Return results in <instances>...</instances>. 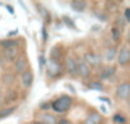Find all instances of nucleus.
Instances as JSON below:
<instances>
[{
  "label": "nucleus",
  "instance_id": "5",
  "mask_svg": "<svg viewBox=\"0 0 130 124\" xmlns=\"http://www.w3.org/2000/svg\"><path fill=\"white\" fill-rule=\"evenodd\" d=\"M117 63L121 67H125L130 63V49L127 46H122L120 51L117 52Z\"/></svg>",
  "mask_w": 130,
  "mask_h": 124
},
{
  "label": "nucleus",
  "instance_id": "36",
  "mask_svg": "<svg viewBox=\"0 0 130 124\" xmlns=\"http://www.w3.org/2000/svg\"><path fill=\"white\" fill-rule=\"evenodd\" d=\"M0 99H2V90H0Z\"/></svg>",
  "mask_w": 130,
  "mask_h": 124
},
{
  "label": "nucleus",
  "instance_id": "1",
  "mask_svg": "<svg viewBox=\"0 0 130 124\" xmlns=\"http://www.w3.org/2000/svg\"><path fill=\"white\" fill-rule=\"evenodd\" d=\"M72 105H73V99L69 95H61L60 97H57L56 100L52 101L51 109L57 114H64V113L69 111Z\"/></svg>",
  "mask_w": 130,
  "mask_h": 124
},
{
  "label": "nucleus",
  "instance_id": "20",
  "mask_svg": "<svg viewBox=\"0 0 130 124\" xmlns=\"http://www.w3.org/2000/svg\"><path fill=\"white\" fill-rule=\"evenodd\" d=\"M111 35H112L113 41H119V38H120V36H121V30L115 26V27L111 30Z\"/></svg>",
  "mask_w": 130,
  "mask_h": 124
},
{
  "label": "nucleus",
  "instance_id": "26",
  "mask_svg": "<svg viewBox=\"0 0 130 124\" xmlns=\"http://www.w3.org/2000/svg\"><path fill=\"white\" fill-rule=\"evenodd\" d=\"M9 93H10V96H9V97H7L5 102H9V101H14V100H15V97H17V93H15V92H13V91H9Z\"/></svg>",
  "mask_w": 130,
  "mask_h": 124
},
{
  "label": "nucleus",
  "instance_id": "33",
  "mask_svg": "<svg viewBox=\"0 0 130 124\" xmlns=\"http://www.w3.org/2000/svg\"><path fill=\"white\" fill-rule=\"evenodd\" d=\"M127 44H130V30H129V32H127Z\"/></svg>",
  "mask_w": 130,
  "mask_h": 124
},
{
  "label": "nucleus",
  "instance_id": "34",
  "mask_svg": "<svg viewBox=\"0 0 130 124\" xmlns=\"http://www.w3.org/2000/svg\"><path fill=\"white\" fill-rule=\"evenodd\" d=\"M32 124H45V123H42V121H38V120H35Z\"/></svg>",
  "mask_w": 130,
  "mask_h": 124
},
{
  "label": "nucleus",
  "instance_id": "14",
  "mask_svg": "<svg viewBox=\"0 0 130 124\" xmlns=\"http://www.w3.org/2000/svg\"><path fill=\"white\" fill-rule=\"evenodd\" d=\"M70 7L75 12H84L86 8H87V3L84 2V0H73V2L70 3Z\"/></svg>",
  "mask_w": 130,
  "mask_h": 124
},
{
  "label": "nucleus",
  "instance_id": "7",
  "mask_svg": "<svg viewBox=\"0 0 130 124\" xmlns=\"http://www.w3.org/2000/svg\"><path fill=\"white\" fill-rule=\"evenodd\" d=\"M14 71L18 74H22L26 71H28V61H27L26 56H23V55L18 56V59L14 61Z\"/></svg>",
  "mask_w": 130,
  "mask_h": 124
},
{
  "label": "nucleus",
  "instance_id": "3",
  "mask_svg": "<svg viewBox=\"0 0 130 124\" xmlns=\"http://www.w3.org/2000/svg\"><path fill=\"white\" fill-rule=\"evenodd\" d=\"M116 97L120 100H129L130 97V82H122L116 87Z\"/></svg>",
  "mask_w": 130,
  "mask_h": 124
},
{
  "label": "nucleus",
  "instance_id": "6",
  "mask_svg": "<svg viewBox=\"0 0 130 124\" xmlns=\"http://www.w3.org/2000/svg\"><path fill=\"white\" fill-rule=\"evenodd\" d=\"M64 68H65V71H67L70 76H73V77L79 76V74H78V65H77V60H75L74 58H72V56H68L67 59H65Z\"/></svg>",
  "mask_w": 130,
  "mask_h": 124
},
{
  "label": "nucleus",
  "instance_id": "27",
  "mask_svg": "<svg viewBox=\"0 0 130 124\" xmlns=\"http://www.w3.org/2000/svg\"><path fill=\"white\" fill-rule=\"evenodd\" d=\"M124 18L126 19V22L130 23V8H126L125 12H124Z\"/></svg>",
  "mask_w": 130,
  "mask_h": 124
},
{
  "label": "nucleus",
  "instance_id": "32",
  "mask_svg": "<svg viewBox=\"0 0 130 124\" xmlns=\"http://www.w3.org/2000/svg\"><path fill=\"white\" fill-rule=\"evenodd\" d=\"M98 100H102V101H105V102H107V104H110V105H111V101H110L107 97H100Z\"/></svg>",
  "mask_w": 130,
  "mask_h": 124
},
{
  "label": "nucleus",
  "instance_id": "9",
  "mask_svg": "<svg viewBox=\"0 0 130 124\" xmlns=\"http://www.w3.org/2000/svg\"><path fill=\"white\" fill-rule=\"evenodd\" d=\"M78 65V74L83 78H88L91 76V67L84 61V59H78L77 60Z\"/></svg>",
  "mask_w": 130,
  "mask_h": 124
},
{
  "label": "nucleus",
  "instance_id": "11",
  "mask_svg": "<svg viewBox=\"0 0 130 124\" xmlns=\"http://www.w3.org/2000/svg\"><path fill=\"white\" fill-rule=\"evenodd\" d=\"M21 82H22V86L24 88H29L33 83V73L29 69L26 71L24 73H22L21 74Z\"/></svg>",
  "mask_w": 130,
  "mask_h": 124
},
{
  "label": "nucleus",
  "instance_id": "10",
  "mask_svg": "<svg viewBox=\"0 0 130 124\" xmlns=\"http://www.w3.org/2000/svg\"><path fill=\"white\" fill-rule=\"evenodd\" d=\"M102 123H103V116L97 111H92L83 121V124H102Z\"/></svg>",
  "mask_w": 130,
  "mask_h": 124
},
{
  "label": "nucleus",
  "instance_id": "25",
  "mask_svg": "<svg viewBox=\"0 0 130 124\" xmlns=\"http://www.w3.org/2000/svg\"><path fill=\"white\" fill-rule=\"evenodd\" d=\"M38 60H40V68L41 69H43V65H46V59H45V56L43 55H40V58H38Z\"/></svg>",
  "mask_w": 130,
  "mask_h": 124
},
{
  "label": "nucleus",
  "instance_id": "4",
  "mask_svg": "<svg viewBox=\"0 0 130 124\" xmlns=\"http://www.w3.org/2000/svg\"><path fill=\"white\" fill-rule=\"evenodd\" d=\"M83 59L89 67H100L102 63V58L94 51H87Z\"/></svg>",
  "mask_w": 130,
  "mask_h": 124
},
{
  "label": "nucleus",
  "instance_id": "13",
  "mask_svg": "<svg viewBox=\"0 0 130 124\" xmlns=\"http://www.w3.org/2000/svg\"><path fill=\"white\" fill-rule=\"evenodd\" d=\"M62 59V50L60 46H54L50 51V60H54V61H59Z\"/></svg>",
  "mask_w": 130,
  "mask_h": 124
},
{
  "label": "nucleus",
  "instance_id": "17",
  "mask_svg": "<svg viewBox=\"0 0 130 124\" xmlns=\"http://www.w3.org/2000/svg\"><path fill=\"white\" fill-rule=\"evenodd\" d=\"M115 58H117V50L116 47H108L106 50V54H105V59L107 61H112Z\"/></svg>",
  "mask_w": 130,
  "mask_h": 124
},
{
  "label": "nucleus",
  "instance_id": "24",
  "mask_svg": "<svg viewBox=\"0 0 130 124\" xmlns=\"http://www.w3.org/2000/svg\"><path fill=\"white\" fill-rule=\"evenodd\" d=\"M62 21H64V23L67 24L68 27H70V28H75V24H74V22L69 18V17H64L62 18Z\"/></svg>",
  "mask_w": 130,
  "mask_h": 124
},
{
  "label": "nucleus",
  "instance_id": "28",
  "mask_svg": "<svg viewBox=\"0 0 130 124\" xmlns=\"http://www.w3.org/2000/svg\"><path fill=\"white\" fill-rule=\"evenodd\" d=\"M57 124H73V123H72L69 119H65V118H64V119H59V120H57Z\"/></svg>",
  "mask_w": 130,
  "mask_h": 124
},
{
  "label": "nucleus",
  "instance_id": "18",
  "mask_svg": "<svg viewBox=\"0 0 130 124\" xmlns=\"http://www.w3.org/2000/svg\"><path fill=\"white\" fill-rule=\"evenodd\" d=\"M113 74H115V68H106V69H103V72L101 74V79H107Z\"/></svg>",
  "mask_w": 130,
  "mask_h": 124
},
{
  "label": "nucleus",
  "instance_id": "30",
  "mask_svg": "<svg viewBox=\"0 0 130 124\" xmlns=\"http://www.w3.org/2000/svg\"><path fill=\"white\" fill-rule=\"evenodd\" d=\"M4 61H5V60H4V56H3V52H2V51H0V67H3V65H4Z\"/></svg>",
  "mask_w": 130,
  "mask_h": 124
},
{
  "label": "nucleus",
  "instance_id": "31",
  "mask_svg": "<svg viewBox=\"0 0 130 124\" xmlns=\"http://www.w3.org/2000/svg\"><path fill=\"white\" fill-rule=\"evenodd\" d=\"M7 9H8V12H9L10 14H14V9H13L12 5H7Z\"/></svg>",
  "mask_w": 130,
  "mask_h": 124
},
{
  "label": "nucleus",
  "instance_id": "16",
  "mask_svg": "<svg viewBox=\"0 0 130 124\" xmlns=\"http://www.w3.org/2000/svg\"><path fill=\"white\" fill-rule=\"evenodd\" d=\"M15 110H17V106H8L5 109H2V110H0V119H4V118L10 116Z\"/></svg>",
  "mask_w": 130,
  "mask_h": 124
},
{
  "label": "nucleus",
  "instance_id": "21",
  "mask_svg": "<svg viewBox=\"0 0 130 124\" xmlns=\"http://www.w3.org/2000/svg\"><path fill=\"white\" fill-rule=\"evenodd\" d=\"M3 82H4L7 86L13 85V83H14V76H13V74H5V76L3 77Z\"/></svg>",
  "mask_w": 130,
  "mask_h": 124
},
{
  "label": "nucleus",
  "instance_id": "22",
  "mask_svg": "<svg viewBox=\"0 0 130 124\" xmlns=\"http://www.w3.org/2000/svg\"><path fill=\"white\" fill-rule=\"evenodd\" d=\"M88 88L89 90H96V91H103V86L100 83V82H92L88 85Z\"/></svg>",
  "mask_w": 130,
  "mask_h": 124
},
{
  "label": "nucleus",
  "instance_id": "19",
  "mask_svg": "<svg viewBox=\"0 0 130 124\" xmlns=\"http://www.w3.org/2000/svg\"><path fill=\"white\" fill-rule=\"evenodd\" d=\"M112 120H113V123H116V124H125V123H126V118H125L124 115H121V114H115V115L112 116Z\"/></svg>",
  "mask_w": 130,
  "mask_h": 124
},
{
  "label": "nucleus",
  "instance_id": "35",
  "mask_svg": "<svg viewBox=\"0 0 130 124\" xmlns=\"http://www.w3.org/2000/svg\"><path fill=\"white\" fill-rule=\"evenodd\" d=\"M127 105H129V107H130V97H129V100H127Z\"/></svg>",
  "mask_w": 130,
  "mask_h": 124
},
{
  "label": "nucleus",
  "instance_id": "12",
  "mask_svg": "<svg viewBox=\"0 0 130 124\" xmlns=\"http://www.w3.org/2000/svg\"><path fill=\"white\" fill-rule=\"evenodd\" d=\"M38 121H42L45 124H57V119L55 118V115L52 114H48V113H42L38 115L37 118Z\"/></svg>",
  "mask_w": 130,
  "mask_h": 124
},
{
  "label": "nucleus",
  "instance_id": "2",
  "mask_svg": "<svg viewBox=\"0 0 130 124\" xmlns=\"http://www.w3.org/2000/svg\"><path fill=\"white\" fill-rule=\"evenodd\" d=\"M65 72V68L61 63H59V61H54V60H47L46 63V74L47 77L55 79V78H59L64 74Z\"/></svg>",
  "mask_w": 130,
  "mask_h": 124
},
{
  "label": "nucleus",
  "instance_id": "29",
  "mask_svg": "<svg viewBox=\"0 0 130 124\" xmlns=\"http://www.w3.org/2000/svg\"><path fill=\"white\" fill-rule=\"evenodd\" d=\"M42 37H43V42H46L47 38H48V37H47V31H46V27H45V26L42 27Z\"/></svg>",
  "mask_w": 130,
  "mask_h": 124
},
{
  "label": "nucleus",
  "instance_id": "15",
  "mask_svg": "<svg viewBox=\"0 0 130 124\" xmlns=\"http://www.w3.org/2000/svg\"><path fill=\"white\" fill-rule=\"evenodd\" d=\"M0 46L4 49H10V47H18L19 46V41L18 40H14V38H7V40H3L0 41Z\"/></svg>",
  "mask_w": 130,
  "mask_h": 124
},
{
  "label": "nucleus",
  "instance_id": "23",
  "mask_svg": "<svg viewBox=\"0 0 130 124\" xmlns=\"http://www.w3.org/2000/svg\"><path fill=\"white\" fill-rule=\"evenodd\" d=\"M38 10H40L41 16H42V17H43L46 21H50V13L47 12V9H46V8H43V7L38 5Z\"/></svg>",
  "mask_w": 130,
  "mask_h": 124
},
{
  "label": "nucleus",
  "instance_id": "8",
  "mask_svg": "<svg viewBox=\"0 0 130 124\" xmlns=\"http://www.w3.org/2000/svg\"><path fill=\"white\" fill-rule=\"evenodd\" d=\"M3 56L4 60L8 63H13L19 56V49L18 47H10V49H4L3 50Z\"/></svg>",
  "mask_w": 130,
  "mask_h": 124
}]
</instances>
